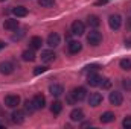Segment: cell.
Wrapping results in <instances>:
<instances>
[{"instance_id":"29","label":"cell","mask_w":131,"mask_h":129,"mask_svg":"<svg viewBox=\"0 0 131 129\" xmlns=\"http://www.w3.org/2000/svg\"><path fill=\"white\" fill-rule=\"evenodd\" d=\"M99 68H101V67H99L98 64H92V65H89V67H85V71H87V73H95V71H98Z\"/></svg>"},{"instance_id":"8","label":"cell","mask_w":131,"mask_h":129,"mask_svg":"<svg viewBox=\"0 0 131 129\" xmlns=\"http://www.w3.org/2000/svg\"><path fill=\"white\" fill-rule=\"evenodd\" d=\"M49 91H50V94L53 97H60L64 93V87H63L61 84H52V85L49 87Z\"/></svg>"},{"instance_id":"36","label":"cell","mask_w":131,"mask_h":129,"mask_svg":"<svg viewBox=\"0 0 131 129\" xmlns=\"http://www.w3.org/2000/svg\"><path fill=\"white\" fill-rule=\"evenodd\" d=\"M125 46H127V47H131V38H127V40H125Z\"/></svg>"},{"instance_id":"26","label":"cell","mask_w":131,"mask_h":129,"mask_svg":"<svg viewBox=\"0 0 131 129\" xmlns=\"http://www.w3.org/2000/svg\"><path fill=\"white\" fill-rule=\"evenodd\" d=\"M121 68L122 70H131V59H128V58H125V59H122L121 61Z\"/></svg>"},{"instance_id":"27","label":"cell","mask_w":131,"mask_h":129,"mask_svg":"<svg viewBox=\"0 0 131 129\" xmlns=\"http://www.w3.org/2000/svg\"><path fill=\"white\" fill-rule=\"evenodd\" d=\"M53 3H55V0H38V5L43 8H50V6H53Z\"/></svg>"},{"instance_id":"28","label":"cell","mask_w":131,"mask_h":129,"mask_svg":"<svg viewBox=\"0 0 131 129\" xmlns=\"http://www.w3.org/2000/svg\"><path fill=\"white\" fill-rule=\"evenodd\" d=\"M122 126L125 129H131V115H127L125 119H124V122H122Z\"/></svg>"},{"instance_id":"17","label":"cell","mask_w":131,"mask_h":129,"mask_svg":"<svg viewBox=\"0 0 131 129\" xmlns=\"http://www.w3.org/2000/svg\"><path fill=\"white\" fill-rule=\"evenodd\" d=\"M70 119H72L73 122H82V120H84V111L79 109V108L73 109V111L70 112Z\"/></svg>"},{"instance_id":"35","label":"cell","mask_w":131,"mask_h":129,"mask_svg":"<svg viewBox=\"0 0 131 129\" xmlns=\"http://www.w3.org/2000/svg\"><path fill=\"white\" fill-rule=\"evenodd\" d=\"M89 126H92V122H84V123H81V128H89Z\"/></svg>"},{"instance_id":"1","label":"cell","mask_w":131,"mask_h":129,"mask_svg":"<svg viewBox=\"0 0 131 129\" xmlns=\"http://www.w3.org/2000/svg\"><path fill=\"white\" fill-rule=\"evenodd\" d=\"M87 41H89L90 46L96 47V46H99L102 43V35L98 31H92V32H89V35H87Z\"/></svg>"},{"instance_id":"7","label":"cell","mask_w":131,"mask_h":129,"mask_svg":"<svg viewBox=\"0 0 131 129\" xmlns=\"http://www.w3.org/2000/svg\"><path fill=\"white\" fill-rule=\"evenodd\" d=\"M101 76H99L98 73L95 71V73H89V76H87V84L90 85V87H98L99 84H101Z\"/></svg>"},{"instance_id":"6","label":"cell","mask_w":131,"mask_h":129,"mask_svg":"<svg viewBox=\"0 0 131 129\" xmlns=\"http://www.w3.org/2000/svg\"><path fill=\"white\" fill-rule=\"evenodd\" d=\"M110 103L111 105H114V106H119V105H122V102H124V96H122V93H119V91H113V93H110Z\"/></svg>"},{"instance_id":"37","label":"cell","mask_w":131,"mask_h":129,"mask_svg":"<svg viewBox=\"0 0 131 129\" xmlns=\"http://www.w3.org/2000/svg\"><path fill=\"white\" fill-rule=\"evenodd\" d=\"M5 46H6V44H5V43H3V41H0V50H2V49H3V47H5Z\"/></svg>"},{"instance_id":"3","label":"cell","mask_w":131,"mask_h":129,"mask_svg":"<svg viewBox=\"0 0 131 129\" xmlns=\"http://www.w3.org/2000/svg\"><path fill=\"white\" fill-rule=\"evenodd\" d=\"M5 105L8 108H17L20 105V97L17 94H9V96L5 97Z\"/></svg>"},{"instance_id":"16","label":"cell","mask_w":131,"mask_h":129,"mask_svg":"<svg viewBox=\"0 0 131 129\" xmlns=\"http://www.w3.org/2000/svg\"><path fill=\"white\" fill-rule=\"evenodd\" d=\"M67 49H69L70 53H79L81 49H82V44H81L79 41H70V43L67 44Z\"/></svg>"},{"instance_id":"22","label":"cell","mask_w":131,"mask_h":129,"mask_svg":"<svg viewBox=\"0 0 131 129\" xmlns=\"http://www.w3.org/2000/svg\"><path fill=\"white\" fill-rule=\"evenodd\" d=\"M114 120V114L111 111H107L101 115V123H111Z\"/></svg>"},{"instance_id":"21","label":"cell","mask_w":131,"mask_h":129,"mask_svg":"<svg viewBox=\"0 0 131 129\" xmlns=\"http://www.w3.org/2000/svg\"><path fill=\"white\" fill-rule=\"evenodd\" d=\"M21 58H23V61H35V58H37V55L34 53V49L31 50H25L23 53H21Z\"/></svg>"},{"instance_id":"25","label":"cell","mask_w":131,"mask_h":129,"mask_svg":"<svg viewBox=\"0 0 131 129\" xmlns=\"http://www.w3.org/2000/svg\"><path fill=\"white\" fill-rule=\"evenodd\" d=\"M99 85L102 87V90H110L111 88V81L108 78H104V79H101V84Z\"/></svg>"},{"instance_id":"14","label":"cell","mask_w":131,"mask_h":129,"mask_svg":"<svg viewBox=\"0 0 131 129\" xmlns=\"http://www.w3.org/2000/svg\"><path fill=\"white\" fill-rule=\"evenodd\" d=\"M102 103V94L99 93H92L90 97H89V105L90 106H98Z\"/></svg>"},{"instance_id":"23","label":"cell","mask_w":131,"mask_h":129,"mask_svg":"<svg viewBox=\"0 0 131 129\" xmlns=\"http://www.w3.org/2000/svg\"><path fill=\"white\" fill-rule=\"evenodd\" d=\"M87 23H89V26H90V28H98L99 24H101V20H99L98 15H89Z\"/></svg>"},{"instance_id":"30","label":"cell","mask_w":131,"mask_h":129,"mask_svg":"<svg viewBox=\"0 0 131 129\" xmlns=\"http://www.w3.org/2000/svg\"><path fill=\"white\" fill-rule=\"evenodd\" d=\"M18 33H14L12 35V41H20L23 36H25V31H17Z\"/></svg>"},{"instance_id":"18","label":"cell","mask_w":131,"mask_h":129,"mask_svg":"<svg viewBox=\"0 0 131 129\" xmlns=\"http://www.w3.org/2000/svg\"><path fill=\"white\" fill-rule=\"evenodd\" d=\"M12 14H14L17 18L26 17V15H28V9H26L25 6H15V8H12Z\"/></svg>"},{"instance_id":"33","label":"cell","mask_w":131,"mask_h":129,"mask_svg":"<svg viewBox=\"0 0 131 129\" xmlns=\"http://www.w3.org/2000/svg\"><path fill=\"white\" fill-rule=\"evenodd\" d=\"M124 87H125L127 90H131V81L130 79H124Z\"/></svg>"},{"instance_id":"9","label":"cell","mask_w":131,"mask_h":129,"mask_svg":"<svg viewBox=\"0 0 131 129\" xmlns=\"http://www.w3.org/2000/svg\"><path fill=\"white\" fill-rule=\"evenodd\" d=\"M14 71V64L9 61H3L0 62V73L2 74H11Z\"/></svg>"},{"instance_id":"24","label":"cell","mask_w":131,"mask_h":129,"mask_svg":"<svg viewBox=\"0 0 131 129\" xmlns=\"http://www.w3.org/2000/svg\"><path fill=\"white\" fill-rule=\"evenodd\" d=\"M25 111H26L28 114H34V112L37 111V108H35V105H34V100H26V102H25Z\"/></svg>"},{"instance_id":"15","label":"cell","mask_w":131,"mask_h":129,"mask_svg":"<svg viewBox=\"0 0 131 129\" xmlns=\"http://www.w3.org/2000/svg\"><path fill=\"white\" fill-rule=\"evenodd\" d=\"M55 58H57V55H55L53 50H44V52H41V61L43 62H52Z\"/></svg>"},{"instance_id":"5","label":"cell","mask_w":131,"mask_h":129,"mask_svg":"<svg viewBox=\"0 0 131 129\" xmlns=\"http://www.w3.org/2000/svg\"><path fill=\"white\" fill-rule=\"evenodd\" d=\"M85 32V26H84V23L82 21H79V20H76V21H73L72 23V33L73 35H82V33Z\"/></svg>"},{"instance_id":"2","label":"cell","mask_w":131,"mask_h":129,"mask_svg":"<svg viewBox=\"0 0 131 129\" xmlns=\"http://www.w3.org/2000/svg\"><path fill=\"white\" fill-rule=\"evenodd\" d=\"M108 24H110V28H111L113 31H117V29L121 28V24H122V17H121L119 14L110 15V17H108Z\"/></svg>"},{"instance_id":"4","label":"cell","mask_w":131,"mask_h":129,"mask_svg":"<svg viewBox=\"0 0 131 129\" xmlns=\"http://www.w3.org/2000/svg\"><path fill=\"white\" fill-rule=\"evenodd\" d=\"M72 94L75 97L76 102H82L85 97H87V90L84 87H78V88H73L72 90Z\"/></svg>"},{"instance_id":"11","label":"cell","mask_w":131,"mask_h":129,"mask_svg":"<svg viewBox=\"0 0 131 129\" xmlns=\"http://www.w3.org/2000/svg\"><path fill=\"white\" fill-rule=\"evenodd\" d=\"M60 41H61V38H60V35L57 32L50 33L47 36V46H50V47H58L60 46Z\"/></svg>"},{"instance_id":"32","label":"cell","mask_w":131,"mask_h":129,"mask_svg":"<svg viewBox=\"0 0 131 129\" xmlns=\"http://www.w3.org/2000/svg\"><path fill=\"white\" fill-rule=\"evenodd\" d=\"M46 70H47V67L38 65V67H35V70H34V74H41V73H44Z\"/></svg>"},{"instance_id":"38","label":"cell","mask_w":131,"mask_h":129,"mask_svg":"<svg viewBox=\"0 0 131 129\" xmlns=\"http://www.w3.org/2000/svg\"><path fill=\"white\" fill-rule=\"evenodd\" d=\"M0 2H6V0H0Z\"/></svg>"},{"instance_id":"34","label":"cell","mask_w":131,"mask_h":129,"mask_svg":"<svg viewBox=\"0 0 131 129\" xmlns=\"http://www.w3.org/2000/svg\"><path fill=\"white\" fill-rule=\"evenodd\" d=\"M108 3V0H98V2H95V5L96 6H101V5H107Z\"/></svg>"},{"instance_id":"10","label":"cell","mask_w":131,"mask_h":129,"mask_svg":"<svg viewBox=\"0 0 131 129\" xmlns=\"http://www.w3.org/2000/svg\"><path fill=\"white\" fill-rule=\"evenodd\" d=\"M3 28H5L6 31H17V29H18V20H15V18H8V20H5V23H3Z\"/></svg>"},{"instance_id":"31","label":"cell","mask_w":131,"mask_h":129,"mask_svg":"<svg viewBox=\"0 0 131 129\" xmlns=\"http://www.w3.org/2000/svg\"><path fill=\"white\" fill-rule=\"evenodd\" d=\"M66 100H67V103H69V105H75V103H76V100H75V97H73V94H72V93H67Z\"/></svg>"},{"instance_id":"20","label":"cell","mask_w":131,"mask_h":129,"mask_svg":"<svg viewBox=\"0 0 131 129\" xmlns=\"http://www.w3.org/2000/svg\"><path fill=\"white\" fill-rule=\"evenodd\" d=\"M61 111H63V103H61L60 100H55V102L52 103V106H50V112L55 114V115H58Z\"/></svg>"},{"instance_id":"19","label":"cell","mask_w":131,"mask_h":129,"mask_svg":"<svg viewBox=\"0 0 131 129\" xmlns=\"http://www.w3.org/2000/svg\"><path fill=\"white\" fill-rule=\"evenodd\" d=\"M29 46H31V49H34V50L41 49V46H43V40H41V36H32Z\"/></svg>"},{"instance_id":"12","label":"cell","mask_w":131,"mask_h":129,"mask_svg":"<svg viewBox=\"0 0 131 129\" xmlns=\"http://www.w3.org/2000/svg\"><path fill=\"white\" fill-rule=\"evenodd\" d=\"M32 100H34V105H35L37 109H43L46 106V97L43 94H35Z\"/></svg>"},{"instance_id":"13","label":"cell","mask_w":131,"mask_h":129,"mask_svg":"<svg viewBox=\"0 0 131 129\" xmlns=\"http://www.w3.org/2000/svg\"><path fill=\"white\" fill-rule=\"evenodd\" d=\"M11 120H12L14 123H17V125L23 123V122H25V112H23V111H20V109L14 111V112L11 114Z\"/></svg>"}]
</instances>
